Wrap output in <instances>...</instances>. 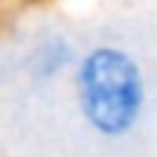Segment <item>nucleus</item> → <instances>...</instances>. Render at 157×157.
I'll return each mask as SVG.
<instances>
[{
    "label": "nucleus",
    "instance_id": "f03ea898",
    "mask_svg": "<svg viewBox=\"0 0 157 157\" xmlns=\"http://www.w3.org/2000/svg\"><path fill=\"white\" fill-rule=\"evenodd\" d=\"M78 44L64 29H44L23 50L21 67L32 84H56L70 78L78 61Z\"/></svg>",
    "mask_w": 157,
    "mask_h": 157
},
{
    "label": "nucleus",
    "instance_id": "f257e3e1",
    "mask_svg": "<svg viewBox=\"0 0 157 157\" xmlns=\"http://www.w3.org/2000/svg\"><path fill=\"white\" fill-rule=\"evenodd\" d=\"M82 125L102 143H125L148 113V73L140 56L119 41H96L78 52L70 73Z\"/></svg>",
    "mask_w": 157,
    "mask_h": 157
},
{
    "label": "nucleus",
    "instance_id": "7ed1b4c3",
    "mask_svg": "<svg viewBox=\"0 0 157 157\" xmlns=\"http://www.w3.org/2000/svg\"><path fill=\"white\" fill-rule=\"evenodd\" d=\"M0 3L15 9V12H29V9H41V6L52 3V0H0Z\"/></svg>",
    "mask_w": 157,
    "mask_h": 157
}]
</instances>
